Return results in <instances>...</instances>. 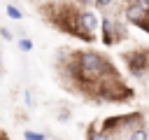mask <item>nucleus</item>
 Masks as SVG:
<instances>
[{
	"mask_svg": "<svg viewBox=\"0 0 149 140\" xmlns=\"http://www.w3.org/2000/svg\"><path fill=\"white\" fill-rule=\"evenodd\" d=\"M133 5H137V7L144 9V12H149V0H133Z\"/></svg>",
	"mask_w": 149,
	"mask_h": 140,
	"instance_id": "0eeeda50",
	"label": "nucleus"
},
{
	"mask_svg": "<svg viewBox=\"0 0 149 140\" xmlns=\"http://www.w3.org/2000/svg\"><path fill=\"white\" fill-rule=\"evenodd\" d=\"M26 138H28V140H42L44 135H42V133H35V131H26Z\"/></svg>",
	"mask_w": 149,
	"mask_h": 140,
	"instance_id": "423d86ee",
	"label": "nucleus"
},
{
	"mask_svg": "<svg viewBox=\"0 0 149 140\" xmlns=\"http://www.w3.org/2000/svg\"><path fill=\"white\" fill-rule=\"evenodd\" d=\"M95 2H98V5H100V7H107V5H109V2H112V0H95Z\"/></svg>",
	"mask_w": 149,
	"mask_h": 140,
	"instance_id": "9b49d317",
	"label": "nucleus"
},
{
	"mask_svg": "<svg viewBox=\"0 0 149 140\" xmlns=\"http://www.w3.org/2000/svg\"><path fill=\"white\" fill-rule=\"evenodd\" d=\"M130 138H149V133L140 128V131H133V133H130Z\"/></svg>",
	"mask_w": 149,
	"mask_h": 140,
	"instance_id": "6e6552de",
	"label": "nucleus"
},
{
	"mask_svg": "<svg viewBox=\"0 0 149 140\" xmlns=\"http://www.w3.org/2000/svg\"><path fill=\"white\" fill-rule=\"evenodd\" d=\"M0 35H2V37H5V40H12V33H9V30H7V28H2V30H0Z\"/></svg>",
	"mask_w": 149,
	"mask_h": 140,
	"instance_id": "9d476101",
	"label": "nucleus"
},
{
	"mask_svg": "<svg viewBox=\"0 0 149 140\" xmlns=\"http://www.w3.org/2000/svg\"><path fill=\"white\" fill-rule=\"evenodd\" d=\"M128 21H133L135 26H140V28L149 30V12L140 9L137 5H130V7H128Z\"/></svg>",
	"mask_w": 149,
	"mask_h": 140,
	"instance_id": "7ed1b4c3",
	"label": "nucleus"
},
{
	"mask_svg": "<svg viewBox=\"0 0 149 140\" xmlns=\"http://www.w3.org/2000/svg\"><path fill=\"white\" fill-rule=\"evenodd\" d=\"M7 14H9V16H12V19H21V12H19V9H16V7H12V5H9V7H7Z\"/></svg>",
	"mask_w": 149,
	"mask_h": 140,
	"instance_id": "39448f33",
	"label": "nucleus"
},
{
	"mask_svg": "<svg viewBox=\"0 0 149 140\" xmlns=\"http://www.w3.org/2000/svg\"><path fill=\"white\" fill-rule=\"evenodd\" d=\"M19 47H21V49H23V51H28V49H30V47H33V44H30V42H28V40H21V42H19Z\"/></svg>",
	"mask_w": 149,
	"mask_h": 140,
	"instance_id": "1a4fd4ad",
	"label": "nucleus"
},
{
	"mask_svg": "<svg viewBox=\"0 0 149 140\" xmlns=\"http://www.w3.org/2000/svg\"><path fill=\"white\" fill-rule=\"evenodd\" d=\"M79 26H81V30L93 33L95 26H98V16H95L93 12H81V14H79Z\"/></svg>",
	"mask_w": 149,
	"mask_h": 140,
	"instance_id": "20e7f679",
	"label": "nucleus"
},
{
	"mask_svg": "<svg viewBox=\"0 0 149 140\" xmlns=\"http://www.w3.org/2000/svg\"><path fill=\"white\" fill-rule=\"evenodd\" d=\"M126 61H128V68H130L133 75H142L149 65V54L147 51H135V54L126 56Z\"/></svg>",
	"mask_w": 149,
	"mask_h": 140,
	"instance_id": "f03ea898",
	"label": "nucleus"
},
{
	"mask_svg": "<svg viewBox=\"0 0 149 140\" xmlns=\"http://www.w3.org/2000/svg\"><path fill=\"white\" fill-rule=\"evenodd\" d=\"M100 72H107V63L93 51H81L79 54V79L93 82V77H98Z\"/></svg>",
	"mask_w": 149,
	"mask_h": 140,
	"instance_id": "f257e3e1",
	"label": "nucleus"
}]
</instances>
